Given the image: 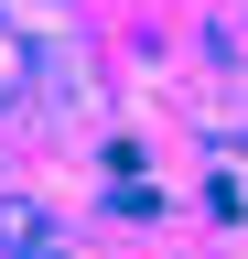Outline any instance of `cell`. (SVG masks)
I'll use <instances>...</instances> for the list:
<instances>
[{
  "label": "cell",
  "mask_w": 248,
  "mask_h": 259,
  "mask_svg": "<svg viewBox=\"0 0 248 259\" xmlns=\"http://www.w3.org/2000/svg\"><path fill=\"white\" fill-rule=\"evenodd\" d=\"M22 87H33V54H22V32H0V108H11Z\"/></svg>",
  "instance_id": "obj_1"
}]
</instances>
